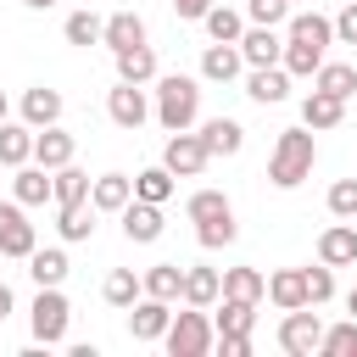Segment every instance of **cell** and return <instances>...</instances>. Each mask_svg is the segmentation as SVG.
Here are the masks:
<instances>
[{
	"label": "cell",
	"instance_id": "f35d334b",
	"mask_svg": "<svg viewBox=\"0 0 357 357\" xmlns=\"http://www.w3.org/2000/svg\"><path fill=\"white\" fill-rule=\"evenodd\" d=\"M223 212H234L223 190H195V195L184 201V218H190V223H206V218H223Z\"/></svg>",
	"mask_w": 357,
	"mask_h": 357
},
{
	"label": "cell",
	"instance_id": "f1b7e54d",
	"mask_svg": "<svg viewBox=\"0 0 357 357\" xmlns=\"http://www.w3.org/2000/svg\"><path fill=\"white\" fill-rule=\"evenodd\" d=\"M33 162V128L28 123H0V167Z\"/></svg>",
	"mask_w": 357,
	"mask_h": 357
},
{
	"label": "cell",
	"instance_id": "2e32d148",
	"mask_svg": "<svg viewBox=\"0 0 357 357\" xmlns=\"http://www.w3.org/2000/svg\"><path fill=\"white\" fill-rule=\"evenodd\" d=\"M318 262H329V268L357 262V229H351V218H340V223H329L318 234Z\"/></svg>",
	"mask_w": 357,
	"mask_h": 357
},
{
	"label": "cell",
	"instance_id": "d4e9b609",
	"mask_svg": "<svg viewBox=\"0 0 357 357\" xmlns=\"http://www.w3.org/2000/svg\"><path fill=\"white\" fill-rule=\"evenodd\" d=\"M279 312H290V307H307V284H301V268H279V273H268V290H262Z\"/></svg>",
	"mask_w": 357,
	"mask_h": 357
},
{
	"label": "cell",
	"instance_id": "7c38bea8",
	"mask_svg": "<svg viewBox=\"0 0 357 357\" xmlns=\"http://www.w3.org/2000/svg\"><path fill=\"white\" fill-rule=\"evenodd\" d=\"M240 73H245L240 45H218V39H212V45L201 50V78H206V84H234Z\"/></svg>",
	"mask_w": 357,
	"mask_h": 357
},
{
	"label": "cell",
	"instance_id": "d6a6232c",
	"mask_svg": "<svg viewBox=\"0 0 357 357\" xmlns=\"http://www.w3.org/2000/svg\"><path fill=\"white\" fill-rule=\"evenodd\" d=\"M100 296H106V307H123V312H128V307L145 296V284H139V273H134V268H112V273H106V284H100Z\"/></svg>",
	"mask_w": 357,
	"mask_h": 357
},
{
	"label": "cell",
	"instance_id": "1f68e13d",
	"mask_svg": "<svg viewBox=\"0 0 357 357\" xmlns=\"http://www.w3.org/2000/svg\"><path fill=\"white\" fill-rule=\"evenodd\" d=\"M139 284H145V296L178 301V290H184V268H178V262H151V268L139 273Z\"/></svg>",
	"mask_w": 357,
	"mask_h": 357
},
{
	"label": "cell",
	"instance_id": "ac0fdd59",
	"mask_svg": "<svg viewBox=\"0 0 357 357\" xmlns=\"http://www.w3.org/2000/svg\"><path fill=\"white\" fill-rule=\"evenodd\" d=\"M22 123H28V128H50V123H61V89H50V84L22 89Z\"/></svg>",
	"mask_w": 357,
	"mask_h": 357
},
{
	"label": "cell",
	"instance_id": "f907efd6",
	"mask_svg": "<svg viewBox=\"0 0 357 357\" xmlns=\"http://www.w3.org/2000/svg\"><path fill=\"white\" fill-rule=\"evenodd\" d=\"M346 312H351V318H357V284H351V290H346Z\"/></svg>",
	"mask_w": 357,
	"mask_h": 357
},
{
	"label": "cell",
	"instance_id": "7a4b0ae2",
	"mask_svg": "<svg viewBox=\"0 0 357 357\" xmlns=\"http://www.w3.org/2000/svg\"><path fill=\"white\" fill-rule=\"evenodd\" d=\"M151 117L167 128V134H178V128H195V117H201V78H190V73H156V100H151Z\"/></svg>",
	"mask_w": 357,
	"mask_h": 357
},
{
	"label": "cell",
	"instance_id": "cb8c5ba5",
	"mask_svg": "<svg viewBox=\"0 0 357 357\" xmlns=\"http://www.w3.org/2000/svg\"><path fill=\"white\" fill-rule=\"evenodd\" d=\"M301 123H307L312 134H324V128H340V123H346V100H335V95L312 89V95L301 100Z\"/></svg>",
	"mask_w": 357,
	"mask_h": 357
},
{
	"label": "cell",
	"instance_id": "681fc988",
	"mask_svg": "<svg viewBox=\"0 0 357 357\" xmlns=\"http://www.w3.org/2000/svg\"><path fill=\"white\" fill-rule=\"evenodd\" d=\"M28 11H50V6H61V0H22Z\"/></svg>",
	"mask_w": 357,
	"mask_h": 357
},
{
	"label": "cell",
	"instance_id": "9a60e30c",
	"mask_svg": "<svg viewBox=\"0 0 357 357\" xmlns=\"http://www.w3.org/2000/svg\"><path fill=\"white\" fill-rule=\"evenodd\" d=\"M223 296V279H218V268H206V262H190L184 268V290H178V301L184 307H206L212 312V301Z\"/></svg>",
	"mask_w": 357,
	"mask_h": 357
},
{
	"label": "cell",
	"instance_id": "ffe728a7",
	"mask_svg": "<svg viewBox=\"0 0 357 357\" xmlns=\"http://www.w3.org/2000/svg\"><path fill=\"white\" fill-rule=\"evenodd\" d=\"M134 201V178L128 173H100V178H89V206L95 212H123Z\"/></svg>",
	"mask_w": 357,
	"mask_h": 357
},
{
	"label": "cell",
	"instance_id": "ee69618b",
	"mask_svg": "<svg viewBox=\"0 0 357 357\" xmlns=\"http://www.w3.org/2000/svg\"><path fill=\"white\" fill-rule=\"evenodd\" d=\"M245 17L262 22V28H279L290 17V0H245Z\"/></svg>",
	"mask_w": 357,
	"mask_h": 357
},
{
	"label": "cell",
	"instance_id": "74e56055",
	"mask_svg": "<svg viewBox=\"0 0 357 357\" xmlns=\"http://www.w3.org/2000/svg\"><path fill=\"white\" fill-rule=\"evenodd\" d=\"M134 195L139 201H156V206H167V195H173V173L156 162V167H145V173H134Z\"/></svg>",
	"mask_w": 357,
	"mask_h": 357
},
{
	"label": "cell",
	"instance_id": "ba28073f",
	"mask_svg": "<svg viewBox=\"0 0 357 357\" xmlns=\"http://www.w3.org/2000/svg\"><path fill=\"white\" fill-rule=\"evenodd\" d=\"M212 156H206V145H201V134H190V128H178V134H167V151H162V167L173 173V178H195L201 167H206Z\"/></svg>",
	"mask_w": 357,
	"mask_h": 357
},
{
	"label": "cell",
	"instance_id": "5bb4252c",
	"mask_svg": "<svg viewBox=\"0 0 357 357\" xmlns=\"http://www.w3.org/2000/svg\"><path fill=\"white\" fill-rule=\"evenodd\" d=\"M11 201H22V206H45V201H56V195H50V167H39V162L11 167Z\"/></svg>",
	"mask_w": 357,
	"mask_h": 357
},
{
	"label": "cell",
	"instance_id": "f6af8a7d",
	"mask_svg": "<svg viewBox=\"0 0 357 357\" xmlns=\"http://www.w3.org/2000/svg\"><path fill=\"white\" fill-rule=\"evenodd\" d=\"M335 39L340 45H357V0H346V11L335 17Z\"/></svg>",
	"mask_w": 357,
	"mask_h": 357
},
{
	"label": "cell",
	"instance_id": "f5cc1de1",
	"mask_svg": "<svg viewBox=\"0 0 357 357\" xmlns=\"http://www.w3.org/2000/svg\"><path fill=\"white\" fill-rule=\"evenodd\" d=\"M290 6H296V0H290Z\"/></svg>",
	"mask_w": 357,
	"mask_h": 357
},
{
	"label": "cell",
	"instance_id": "4dcf8cb0",
	"mask_svg": "<svg viewBox=\"0 0 357 357\" xmlns=\"http://www.w3.org/2000/svg\"><path fill=\"white\" fill-rule=\"evenodd\" d=\"M312 89H324V95H335V100H351V95H357V67L324 61V67L312 73Z\"/></svg>",
	"mask_w": 357,
	"mask_h": 357
},
{
	"label": "cell",
	"instance_id": "836d02e7",
	"mask_svg": "<svg viewBox=\"0 0 357 357\" xmlns=\"http://www.w3.org/2000/svg\"><path fill=\"white\" fill-rule=\"evenodd\" d=\"M50 195H56V206H73V201H89V173L84 167H56L50 173Z\"/></svg>",
	"mask_w": 357,
	"mask_h": 357
},
{
	"label": "cell",
	"instance_id": "44dd1931",
	"mask_svg": "<svg viewBox=\"0 0 357 357\" xmlns=\"http://www.w3.org/2000/svg\"><path fill=\"white\" fill-rule=\"evenodd\" d=\"M212 329L218 335H251L257 329V301H240V296H218L212 301Z\"/></svg>",
	"mask_w": 357,
	"mask_h": 357
},
{
	"label": "cell",
	"instance_id": "484cf974",
	"mask_svg": "<svg viewBox=\"0 0 357 357\" xmlns=\"http://www.w3.org/2000/svg\"><path fill=\"white\" fill-rule=\"evenodd\" d=\"M284 39H307V45H335V22L329 17H318V11H296V17H284Z\"/></svg>",
	"mask_w": 357,
	"mask_h": 357
},
{
	"label": "cell",
	"instance_id": "bcb514c9",
	"mask_svg": "<svg viewBox=\"0 0 357 357\" xmlns=\"http://www.w3.org/2000/svg\"><path fill=\"white\" fill-rule=\"evenodd\" d=\"M212 346H218L223 357H251V335H218Z\"/></svg>",
	"mask_w": 357,
	"mask_h": 357
},
{
	"label": "cell",
	"instance_id": "30bf717a",
	"mask_svg": "<svg viewBox=\"0 0 357 357\" xmlns=\"http://www.w3.org/2000/svg\"><path fill=\"white\" fill-rule=\"evenodd\" d=\"M117 218H123V234H128L134 245H151V240H162V229H167V223H162V206H156V201H139V195H134Z\"/></svg>",
	"mask_w": 357,
	"mask_h": 357
},
{
	"label": "cell",
	"instance_id": "b9f144b4",
	"mask_svg": "<svg viewBox=\"0 0 357 357\" xmlns=\"http://www.w3.org/2000/svg\"><path fill=\"white\" fill-rule=\"evenodd\" d=\"M301 284H307V307H324L335 296V268L318 262V268H301Z\"/></svg>",
	"mask_w": 357,
	"mask_h": 357
},
{
	"label": "cell",
	"instance_id": "4316f807",
	"mask_svg": "<svg viewBox=\"0 0 357 357\" xmlns=\"http://www.w3.org/2000/svg\"><path fill=\"white\" fill-rule=\"evenodd\" d=\"M279 67H284L290 78H312V73L324 67V45H307V39H284V50H279Z\"/></svg>",
	"mask_w": 357,
	"mask_h": 357
},
{
	"label": "cell",
	"instance_id": "d6986e66",
	"mask_svg": "<svg viewBox=\"0 0 357 357\" xmlns=\"http://www.w3.org/2000/svg\"><path fill=\"white\" fill-rule=\"evenodd\" d=\"M201 145H206V156H240V145H245L240 117H206L201 123Z\"/></svg>",
	"mask_w": 357,
	"mask_h": 357
},
{
	"label": "cell",
	"instance_id": "4fadbf2b",
	"mask_svg": "<svg viewBox=\"0 0 357 357\" xmlns=\"http://www.w3.org/2000/svg\"><path fill=\"white\" fill-rule=\"evenodd\" d=\"M73 151H78V145H73V134H67L61 123L33 128V162H39V167H50V173H56V167H67V162H73Z\"/></svg>",
	"mask_w": 357,
	"mask_h": 357
},
{
	"label": "cell",
	"instance_id": "8992f818",
	"mask_svg": "<svg viewBox=\"0 0 357 357\" xmlns=\"http://www.w3.org/2000/svg\"><path fill=\"white\" fill-rule=\"evenodd\" d=\"M33 245H39V234L28 223V206L22 201H0V257H22L28 262Z\"/></svg>",
	"mask_w": 357,
	"mask_h": 357
},
{
	"label": "cell",
	"instance_id": "603a6c76",
	"mask_svg": "<svg viewBox=\"0 0 357 357\" xmlns=\"http://www.w3.org/2000/svg\"><path fill=\"white\" fill-rule=\"evenodd\" d=\"M112 61H117V78H123V84H156V50H151V45L112 50Z\"/></svg>",
	"mask_w": 357,
	"mask_h": 357
},
{
	"label": "cell",
	"instance_id": "816d5d0a",
	"mask_svg": "<svg viewBox=\"0 0 357 357\" xmlns=\"http://www.w3.org/2000/svg\"><path fill=\"white\" fill-rule=\"evenodd\" d=\"M0 123H6V89H0Z\"/></svg>",
	"mask_w": 357,
	"mask_h": 357
},
{
	"label": "cell",
	"instance_id": "8fae6325",
	"mask_svg": "<svg viewBox=\"0 0 357 357\" xmlns=\"http://www.w3.org/2000/svg\"><path fill=\"white\" fill-rule=\"evenodd\" d=\"M234 45H240L245 67H273V61H279V50H284V33H279V28H262V22H251V28H245Z\"/></svg>",
	"mask_w": 357,
	"mask_h": 357
},
{
	"label": "cell",
	"instance_id": "d590c367",
	"mask_svg": "<svg viewBox=\"0 0 357 357\" xmlns=\"http://www.w3.org/2000/svg\"><path fill=\"white\" fill-rule=\"evenodd\" d=\"M218 279H223V296H240V301H262V290H268L262 268H223Z\"/></svg>",
	"mask_w": 357,
	"mask_h": 357
},
{
	"label": "cell",
	"instance_id": "e0dca14e",
	"mask_svg": "<svg viewBox=\"0 0 357 357\" xmlns=\"http://www.w3.org/2000/svg\"><path fill=\"white\" fill-rule=\"evenodd\" d=\"M245 95L257 100V106H279L284 95H290V73L273 61V67H251L245 73Z\"/></svg>",
	"mask_w": 357,
	"mask_h": 357
},
{
	"label": "cell",
	"instance_id": "52a82bcc",
	"mask_svg": "<svg viewBox=\"0 0 357 357\" xmlns=\"http://www.w3.org/2000/svg\"><path fill=\"white\" fill-rule=\"evenodd\" d=\"M106 117L117 123V128H139L145 117H151V95H145V84H123L117 78V89H106Z\"/></svg>",
	"mask_w": 357,
	"mask_h": 357
},
{
	"label": "cell",
	"instance_id": "9c48e42d",
	"mask_svg": "<svg viewBox=\"0 0 357 357\" xmlns=\"http://www.w3.org/2000/svg\"><path fill=\"white\" fill-rule=\"evenodd\" d=\"M167 324H173V301H162V296H139L134 307H128V335L134 340H162L167 335Z\"/></svg>",
	"mask_w": 357,
	"mask_h": 357
},
{
	"label": "cell",
	"instance_id": "7dc6e473",
	"mask_svg": "<svg viewBox=\"0 0 357 357\" xmlns=\"http://www.w3.org/2000/svg\"><path fill=\"white\" fill-rule=\"evenodd\" d=\"M206 6H212V0H173V17H178V22H201Z\"/></svg>",
	"mask_w": 357,
	"mask_h": 357
},
{
	"label": "cell",
	"instance_id": "c3c4849f",
	"mask_svg": "<svg viewBox=\"0 0 357 357\" xmlns=\"http://www.w3.org/2000/svg\"><path fill=\"white\" fill-rule=\"evenodd\" d=\"M6 318H11V284L0 279V324H6Z\"/></svg>",
	"mask_w": 357,
	"mask_h": 357
},
{
	"label": "cell",
	"instance_id": "6da1fadb",
	"mask_svg": "<svg viewBox=\"0 0 357 357\" xmlns=\"http://www.w3.org/2000/svg\"><path fill=\"white\" fill-rule=\"evenodd\" d=\"M312 162H318L312 128H307V123H301V128H284V134L273 139V151H268V184H273V190H296L301 178H312Z\"/></svg>",
	"mask_w": 357,
	"mask_h": 357
},
{
	"label": "cell",
	"instance_id": "f546056e",
	"mask_svg": "<svg viewBox=\"0 0 357 357\" xmlns=\"http://www.w3.org/2000/svg\"><path fill=\"white\" fill-rule=\"evenodd\" d=\"M201 28H206V39H218V45H234L240 33H245V17L234 11V6H206V17H201Z\"/></svg>",
	"mask_w": 357,
	"mask_h": 357
},
{
	"label": "cell",
	"instance_id": "7bdbcfd3",
	"mask_svg": "<svg viewBox=\"0 0 357 357\" xmlns=\"http://www.w3.org/2000/svg\"><path fill=\"white\" fill-rule=\"evenodd\" d=\"M329 212L335 218H357V178H335L329 184Z\"/></svg>",
	"mask_w": 357,
	"mask_h": 357
},
{
	"label": "cell",
	"instance_id": "ab89813d",
	"mask_svg": "<svg viewBox=\"0 0 357 357\" xmlns=\"http://www.w3.org/2000/svg\"><path fill=\"white\" fill-rule=\"evenodd\" d=\"M318 351H324V357H357V318L329 324V329H324V340H318Z\"/></svg>",
	"mask_w": 357,
	"mask_h": 357
},
{
	"label": "cell",
	"instance_id": "8d00e7d4",
	"mask_svg": "<svg viewBox=\"0 0 357 357\" xmlns=\"http://www.w3.org/2000/svg\"><path fill=\"white\" fill-rule=\"evenodd\" d=\"M100 22H106V17H95V11H73V17L61 22V39L78 45V50H89V45H100Z\"/></svg>",
	"mask_w": 357,
	"mask_h": 357
},
{
	"label": "cell",
	"instance_id": "3957f363",
	"mask_svg": "<svg viewBox=\"0 0 357 357\" xmlns=\"http://www.w3.org/2000/svg\"><path fill=\"white\" fill-rule=\"evenodd\" d=\"M212 340H218V329H212L206 307H184V312H173V324H167V335H162L167 357H206Z\"/></svg>",
	"mask_w": 357,
	"mask_h": 357
},
{
	"label": "cell",
	"instance_id": "60d3db41",
	"mask_svg": "<svg viewBox=\"0 0 357 357\" xmlns=\"http://www.w3.org/2000/svg\"><path fill=\"white\" fill-rule=\"evenodd\" d=\"M234 234H240L234 212H223V218H206V223H195V240H201L206 251H218V245H234Z\"/></svg>",
	"mask_w": 357,
	"mask_h": 357
},
{
	"label": "cell",
	"instance_id": "e575fe53",
	"mask_svg": "<svg viewBox=\"0 0 357 357\" xmlns=\"http://www.w3.org/2000/svg\"><path fill=\"white\" fill-rule=\"evenodd\" d=\"M56 234H61L67 245L89 240V234H95V206H89V201H73V206H61V218H56Z\"/></svg>",
	"mask_w": 357,
	"mask_h": 357
},
{
	"label": "cell",
	"instance_id": "83f0119b",
	"mask_svg": "<svg viewBox=\"0 0 357 357\" xmlns=\"http://www.w3.org/2000/svg\"><path fill=\"white\" fill-rule=\"evenodd\" d=\"M67 268H73V262H67L61 245H45V251L33 245V251H28V279H33V284H61Z\"/></svg>",
	"mask_w": 357,
	"mask_h": 357
},
{
	"label": "cell",
	"instance_id": "5b68a950",
	"mask_svg": "<svg viewBox=\"0 0 357 357\" xmlns=\"http://www.w3.org/2000/svg\"><path fill=\"white\" fill-rule=\"evenodd\" d=\"M318 340H324V318L312 307H290L284 324H279V351L290 357H318Z\"/></svg>",
	"mask_w": 357,
	"mask_h": 357
},
{
	"label": "cell",
	"instance_id": "7402d4cb",
	"mask_svg": "<svg viewBox=\"0 0 357 357\" xmlns=\"http://www.w3.org/2000/svg\"><path fill=\"white\" fill-rule=\"evenodd\" d=\"M100 45H106V50L145 45V17H139V11H112V17L100 22Z\"/></svg>",
	"mask_w": 357,
	"mask_h": 357
},
{
	"label": "cell",
	"instance_id": "277c9868",
	"mask_svg": "<svg viewBox=\"0 0 357 357\" xmlns=\"http://www.w3.org/2000/svg\"><path fill=\"white\" fill-rule=\"evenodd\" d=\"M28 324H33V340H39V346H61V340H67L73 307H67L61 284H39V296H33V307H28Z\"/></svg>",
	"mask_w": 357,
	"mask_h": 357
}]
</instances>
